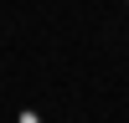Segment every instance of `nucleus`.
<instances>
[{
	"label": "nucleus",
	"mask_w": 129,
	"mask_h": 123,
	"mask_svg": "<svg viewBox=\"0 0 129 123\" xmlns=\"http://www.w3.org/2000/svg\"><path fill=\"white\" fill-rule=\"evenodd\" d=\"M21 123H41V113H31V108H26V113H21Z\"/></svg>",
	"instance_id": "1"
}]
</instances>
